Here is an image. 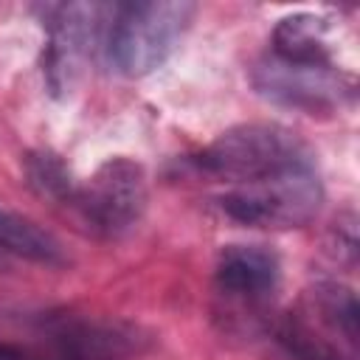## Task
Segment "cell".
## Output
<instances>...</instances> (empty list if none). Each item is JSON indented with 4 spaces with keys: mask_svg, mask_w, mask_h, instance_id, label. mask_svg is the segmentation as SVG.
Returning <instances> with one entry per match:
<instances>
[{
    "mask_svg": "<svg viewBox=\"0 0 360 360\" xmlns=\"http://www.w3.org/2000/svg\"><path fill=\"white\" fill-rule=\"evenodd\" d=\"M197 166L233 186L315 169V149L290 127L248 121L219 132L197 158Z\"/></svg>",
    "mask_w": 360,
    "mask_h": 360,
    "instance_id": "cell-1",
    "label": "cell"
},
{
    "mask_svg": "<svg viewBox=\"0 0 360 360\" xmlns=\"http://www.w3.org/2000/svg\"><path fill=\"white\" fill-rule=\"evenodd\" d=\"M197 6L186 0H135L110 11L107 53L124 76H146L158 70L183 34L194 22Z\"/></svg>",
    "mask_w": 360,
    "mask_h": 360,
    "instance_id": "cell-2",
    "label": "cell"
},
{
    "mask_svg": "<svg viewBox=\"0 0 360 360\" xmlns=\"http://www.w3.org/2000/svg\"><path fill=\"white\" fill-rule=\"evenodd\" d=\"M217 202L222 214L239 225L264 231H292L315 219L323 202V186L318 169H309L233 186L219 194Z\"/></svg>",
    "mask_w": 360,
    "mask_h": 360,
    "instance_id": "cell-3",
    "label": "cell"
},
{
    "mask_svg": "<svg viewBox=\"0 0 360 360\" xmlns=\"http://www.w3.org/2000/svg\"><path fill=\"white\" fill-rule=\"evenodd\" d=\"M149 202L146 169L127 158H107L82 186H76L73 208L93 236L115 239L135 228Z\"/></svg>",
    "mask_w": 360,
    "mask_h": 360,
    "instance_id": "cell-4",
    "label": "cell"
},
{
    "mask_svg": "<svg viewBox=\"0 0 360 360\" xmlns=\"http://www.w3.org/2000/svg\"><path fill=\"white\" fill-rule=\"evenodd\" d=\"M253 84L270 101L304 110L307 115L335 112L352 93V84H343V76L335 68L290 65L276 56L253 68Z\"/></svg>",
    "mask_w": 360,
    "mask_h": 360,
    "instance_id": "cell-5",
    "label": "cell"
},
{
    "mask_svg": "<svg viewBox=\"0 0 360 360\" xmlns=\"http://www.w3.org/2000/svg\"><path fill=\"white\" fill-rule=\"evenodd\" d=\"M281 281L278 253L256 242L222 245L214 262V284L219 295L239 304H259L276 292Z\"/></svg>",
    "mask_w": 360,
    "mask_h": 360,
    "instance_id": "cell-6",
    "label": "cell"
},
{
    "mask_svg": "<svg viewBox=\"0 0 360 360\" xmlns=\"http://www.w3.org/2000/svg\"><path fill=\"white\" fill-rule=\"evenodd\" d=\"M53 338L68 360H124L146 340L138 326L121 321H62Z\"/></svg>",
    "mask_w": 360,
    "mask_h": 360,
    "instance_id": "cell-7",
    "label": "cell"
},
{
    "mask_svg": "<svg viewBox=\"0 0 360 360\" xmlns=\"http://www.w3.org/2000/svg\"><path fill=\"white\" fill-rule=\"evenodd\" d=\"M273 56L290 65L332 68L329 20L312 11H295L273 28Z\"/></svg>",
    "mask_w": 360,
    "mask_h": 360,
    "instance_id": "cell-8",
    "label": "cell"
},
{
    "mask_svg": "<svg viewBox=\"0 0 360 360\" xmlns=\"http://www.w3.org/2000/svg\"><path fill=\"white\" fill-rule=\"evenodd\" d=\"M276 340L295 360H354V346H349L304 307L290 309L276 323Z\"/></svg>",
    "mask_w": 360,
    "mask_h": 360,
    "instance_id": "cell-9",
    "label": "cell"
},
{
    "mask_svg": "<svg viewBox=\"0 0 360 360\" xmlns=\"http://www.w3.org/2000/svg\"><path fill=\"white\" fill-rule=\"evenodd\" d=\"M0 250L42 267H68L70 256L65 245L39 222L25 214L0 208Z\"/></svg>",
    "mask_w": 360,
    "mask_h": 360,
    "instance_id": "cell-10",
    "label": "cell"
},
{
    "mask_svg": "<svg viewBox=\"0 0 360 360\" xmlns=\"http://www.w3.org/2000/svg\"><path fill=\"white\" fill-rule=\"evenodd\" d=\"M22 174H25V183L34 194L48 197L53 202H65V205L73 202L76 183H73L70 169L65 166V160L59 155H53L48 149L28 152L22 158Z\"/></svg>",
    "mask_w": 360,
    "mask_h": 360,
    "instance_id": "cell-11",
    "label": "cell"
},
{
    "mask_svg": "<svg viewBox=\"0 0 360 360\" xmlns=\"http://www.w3.org/2000/svg\"><path fill=\"white\" fill-rule=\"evenodd\" d=\"M0 360H20V352L8 343H0Z\"/></svg>",
    "mask_w": 360,
    "mask_h": 360,
    "instance_id": "cell-12",
    "label": "cell"
}]
</instances>
